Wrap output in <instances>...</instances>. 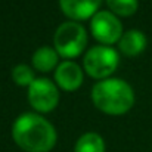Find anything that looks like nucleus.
<instances>
[{"mask_svg":"<svg viewBox=\"0 0 152 152\" xmlns=\"http://www.w3.org/2000/svg\"><path fill=\"white\" fill-rule=\"evenodd\" d=\"M15 142L28 152H48L56 142V132L50 123L34 112H25L16 118L12 127Z\"/></svg>","mask_w":152,"mask_h":152,"instance_id":"nucleus-1","label":"nucleus"},{"mask_svg":"<svg viewBox=\"0 0 152 152\" xmlns=\"http://www.w3.org/2000/svg\"><path fill=\"white\" fill-rule=\"evenodd\" d=\"M92 99L95 105L109 114H123L134 102V93L129 83L120 78H105L93 86Z\"/></svg>","mask_w":152,"mask_h":152,"instance_id":"nucleus-2","label":"nucleus"},{"mask_svg":"<svg viewBox=\"0 0 152 152\" xmlns=\"http://www.w3.org/2000/svg\"><path fill=\"white\" fill-rule=\"evenodd\" d=\"M86 30L74 22L68 21L58 27L55 33V48L58 53H61L65 58L77 56L86 46Z\"/></svg>","mask_w":152,"mask_h":152,"instance_id":"nucleus-3","label":"nucleus"},{"mask_svg":"<svg viewBox=\"0 0 152 152\" xmlns=\"http://www.w3.org/2000/svg\"><path fill=\"white\" fill-rule=\"evenodd\" d=\"M118 64V53L111 46H93L84 56V68L92 77H106Z\"/></svg>","mask_w":152,"mask_h":152,"instance_id":"nucleus-4","label":"nucleus"},{"mask_svg":"<svg viewBox=\"0 0 152 152\" xmlns=\"http://www.w3.org/2000/svg\"><path fill=\"white\" fill-rule=\"evenodd\" d=\"M92 33L102 43H114L121 37V22L120 19L108 10L96 12L92 18Z\"/></svg>","mask_w":152,"mask_h":152,"instance_id":"nucleus-5","label":"nucleus"},{"mask_svg":"<svg viewBox=\"0 0 152 152\" xmlns=\"http://www.w3.org/2000/svg\"><path fill=\"white\" fill-rule=\"evenodd\" d=\"M28 98L31 105L39 111H50L56 106L59 93L56 86L49 78H36L28 89Z\"/></svg>","mask_w":152,"mask_h":152,"instance_id":"nucleus-6","label":"nucleus"},{"mask_svg":"<svg viewBox=\"0 0 152 152\" xmlns=\"http://www.w3.org/2000/svg\"><path fill=\"white\" fill-rule=\"evenodd\" d=\"M55 78L61 87L66 90H74L83 81V71L75 62L65 61V62H61V65L56 68Z\"/></svg>","mask_w":152,"mask_h":152,"instance_id":"nucleus-7","label":"nucleus"},{"mask_svg":"<svg viewBox=\"0 0 152 152\" xmlns=\"http://www.w3.org/2000/svg\"><path fill=\"white\" fill-rule=\"evenodd\" d=\"M65 15L74 19H84L95 13L101 0H59Z\"/></svg>","mask_w":152,"mask_h":152,"instance_id":"nucleus-8","label":"nucleus"},{"mask_svg":"<svg viewBox=\"0 0 152 152\" xmlns=\"http://www.w3.org/2000/svg\"><path fill=\"white\" fill-rule=\"evenodd\" d=\"M146 46V37L139 30H129L120 37V49L126 55H137Z\"/></svg>","mask_w":152,"mask_h":152,"instance_id":"nucleus-9","label":"nucleus"},{"mask_svg":"<svg viewBox=\"0 0 152 152\" xmlns=\"http://www.w3.org/2000/svg\"><path fill=\"white\" fill-rule=\"evenodd\" d=\"M58 62V52L49 46H43L34 52L33 55V64L36 68L42 71H49Z\"/></svg>","mask_w":152,"mask_h":152,"instance_id":"nucleus-10","label":"nucleus"},{"mask_svg":"<svg viewBox=\"0 0 152 152\" xmlns=\"http://www.w3.org/2000/svg\"><path fill=\"white\" fill-rule=\"evenodd\" d=\"M105 143L103 139L98 133L89 132L80 136V139L75 143V152H103Z\"/></svg>","mask_w":152,"mask_h":152,"instance_id":"nucleus-11","label":"nucleus"},{"mask_svg":"<svg viewBox=\"0 0 152 152\" xmlns=\"http://www.w3.org/2000/svg\"><path fill=\"white\" fill-rule=\"evenodd\" d=\"M12 77L13 80L21 84V86H25V84H31L36 78H34V72L33 69L25 65V64H18L13 69H12Z\"/></svg>","mask_w":152,"mask_h":152,"instance_id":"nucleus-12","label":"nucleus"},{"mask_svg":"<svg viewBox=\"0 0 152 152\" xmlns=\"http://www.w3.org/2000/svg\"><path fill=\"white\" fill-rule=\"evenodd\" d=\"M108 6L118 15L129 16L137 9V0H106Z\"/></svg>","mask_w":152,"mask_h":152,"instance_id":"nucleus-13","label":"nucleus"}]
</instances>
